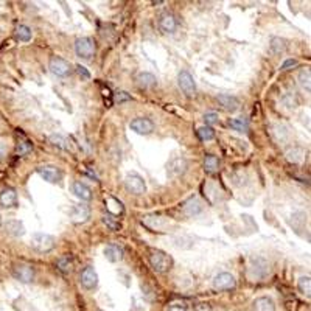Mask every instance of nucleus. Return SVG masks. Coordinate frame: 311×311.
Here are the masks:
<instances>
[{
  "label": "nucleus",
  "mask_w": 311,
  "mask_h": 311,
  "mask_svg": "<svg viewBox=\"0 0 311 311\" xmlns=\"http://www.w3.org/2000/svg\"><path fill=\"white\" fill-rule=\"evenodd\" d=\"M77 72H78V75L83 78V79H90V73L87 72V69L86 67H83V66H77Z\"/></svg>",
  "instance_id": "nucleus-39"
},
{
  "label": "nucleus",
  "mask_w": 311,
  "mask_h": 311,
  "mask_svg": "<svg viewBox=\"0 0 311 311\" xmlns=\"http://www.w3.org/2000/svg\"><path fill=\"white\" fill-rule=\"evenodd\" d=\"M13 276L22 283H31L34 279V269L30 264H16L13 268Z\"/></svg>",
  "instance_id": "nucleus-11"
},
{
  "label": "nucleus",
  "mask_w": 311,
  "mask_h": 311,
  "mask_svg": "<svg viewBox=\"0 0 311 311\" xmlns=\"http://www.w3.org/2000/svg\"><path fill=\"white\" fill-rule=\"evenodd\" d=\"M176 26H178V21H176L175 14H171V13H163V14L160 16V19H159V28H160L163 33H165V34L175 33Z\"/></svg>",
  "instance_id": "nucleus-14"
},
{
  "label": "nucleus",
  "mask_w": 311,
  "mask_h": 311,
  "mask_svg": "<svg viewBox=\"0 0 311 311\" xmlns=\"http://www.w3.org/2000/svg\"><path fill=\"white\" fill-rule=\"evenodd\" d=\"M218 114L216 112H207L206 115H204V122H206V125H208V126H212V125H215V123H218Z\"/></svg>",
  "instance_id": "nucleus-36"
},
{
  "label": "nucleus",
  "mask_w": 311,
  "mask_h": 311,
  "mask_svg": "<svg viewBox=\"0 0 311 311\" xmlns=\"http://www.w3.org/2000/svg\"><path fill=\"white\" fill-rule=\"evenodd\" d=\"M218 103L221 104L224 109H227V111H231V112H235L236 109L240 107L238 98H235V97H232V95H226V94L218 95Z\"/></svg>",
  "instance_id": "nucleus-20"
},
{
  "label": "nucleus",
  "mask_w": 311,
  "mask_h": 311,
  "mask_svg": "<svg viewBox=\"0 0 311 311\" xmlns=\"http://www.w3.org/2000/svg\"><path fill=\"white\" fill-rule=\"evenodd\" d=\"M72 191L75 193L77 198H79L81 201H90L92 199V190H90L84 182L77 181L72 184Z\"/></svg>",
  "instance_id": "nucleus-16"
},
{
  "label": "nucleus",
  "mask_w": 311,
  "mask_h": 311,
  "mask_svg": "<svg viewBox=\"0 0 311 311\" xmlns=\"http://www.w3.org/2000/svg\"><path fill=\"white\" fill-rule=\"evenodd\" d=\"M131 100V95H128L126 92H117L115 95H114V102L115 103H123V102H130Z\"/></svg>",
  "instance_id": "nucleus-37"
},
{
  "label": "nucleus",
  "mask_w": 311,
  "mask_h": 311,
  "mask_svg": "<svg viewBox=\"0 0 311 311\" xmlns=\"http://www.w3.org/2000/svg\"><path fill=\"white\" fill-rule=\"evenodd\" d=\"M50 142L54 145V146H58V148L61 150H69L70 148V142L66 139V137H62L59 134H53L50 135Z\"/></svg>",
  "instance_id": "nucleus-33"
},
{
  "label": "nucleus",
  "mask_w": 311,
  "mask_h": 311,
  "mask_svg": "<svg viewBox=\"0 0 311 311\" xmlns=\"http://www.w3.org/2000/svg\"><path fill=\"white\" fill-rule=\"evenodd\" d=\"M297 288H299V291L302 292V294L310 296V292H311V280H310V277L308 276L300 277L299 282H297Z\"/></svg>",
  "instance_id": "nucleus-35"
},
{
  "label": "nucleus",
  "mask_w": 311,
  "mask_h": 311,
  "mask_svg": "<svg viewBox=\"0 0 311 311\" xmlns=\"http://www.w3.org/2000/svg\"><path fill=\"white\" fill-rule=\"evenodd\" d=\"M187 170V162L182 157H175L168 163V173L171 176H181Z\"/></svg>",
  "instance_id": "nucleus-21"
},
{
  "label": "nucleus",
  "mask_w": 311,
  "mask_h": 311,
  "mask_svg": "<svg viewBox=\"0 0 311 311\" xmlns=\"http://www.w3.org/2000/svg\"><path fill=\"white\" fill-rule=\"evenodd\" d=\"M50 72L56 77H69L72 73V66L70 62L62 59V58H52L50 59Z\"/></svg>",
  "instance_id": "nucleus-6"
},
{
  "label": "nucleus",
  "mask_w": 311,
  "mask_h": 311,
  "mask_svg": "<svg viewBox=\"0 0 311 311\" xmlns=\"http://www.w3.org/2000/svg\"><path fill=\"white\" fill-rule=\"evenodd\" d=\"M219 168V160L218 157H215L213 154H207L204 159V170L207 173H216Z\"/></svg>",
  "instance_id": "nucleus-29"
},
{
  "label": "nucleus",
  "mask_w": 311,
  "mask_h": 311,
  "mask_svg": "<svg viewBox=\"0 0 311 311\" xmlns=\"http://www.w3.org/2000/svg\"><path fill=\"white\" fill-rule=\"evenodd\" d=\"M296 66H297V59L289 58V59H286L285 62L282 64L280 70H282V72H286V70H289V69H292V67H296Z\"/></svg>",
  "instance_id": "nucleus-38"
},
{
  "label": "nucleus",
  "mask_w": 311,
  "mask_h": 311,
  "mask_svg": "<svg viewBox=\"0 0 311 311\" xmlns=\"http://www.w3.org/2000/svg\"><path fill=\"white\" fill-rule=\"evenodd\" d=\"M178 84L181 87V90L187 95H193L196 92V83H195V78L191 75L190 72L187 70H182L179 72L178 75Z\"/></svg>",
  "instance_id": "nucleus-5"
},
{
  "label": "nucleus",
  "mask_w": 311,
  "mask_h": 311,
  "mask_svg": "<svg viewBox=\"0 0 311 311\" xmlns=\"http://www.w3.org/2000/svg\"><path fill=\"white\" fill-rule=\"evenodd\" d=\"M168 311H187V310L179 305H171V307H168Z\"/></svg>",
  "instance_id": "nucleus-40"
},
{
  "label": "nucleus",
  "mask_w": 311,
  "mask_h": 311,
  "mask_svg": "<svg viewBox=\"0 0 311 311\" xmlns=\"http://www.w3.org/2000/svg\"><path fill=\"white\" fill-rule=\"evenodd\" d=\"M229 126L232 128V130L238 131V132H248L249 131V122L248 118H232V120H229Z\"/></svg>",
  "instance_id": "nucleus-25"
},
{
  "label": "nucleus",
  "mask_w": 311,
  "mask_h": 311,
  "mask_svg": "<svg viewBox=\"0 0 311 311\" xmlns=\"http://www.w3.org/2000/svg\"><path fill=\"white\" fill-rule=\"evenodd\" d=\"M254 311H276V304L271 297H259L254 300Z\"/></svg>",
  "instance_id": "nucleus-22"
},
{
  "label": "nucleus",
  "mask_w": 311,
  "mask_h": 311,
  "mask_svg": "<svg viewBox=\"0 0 311 311\" xmlns=\"http://www.w3.org/2000/svg\"><path fill=\"white\" fill-rule=\"evenodd\" d=\"M95 52H97V47H95V41L94 39H90V38H79V39H77V42H75V53L78 54L79 58L89 59V58L94 56Z\"/></svg>",
  "instance_id": "nucleus-4"
},
{
  "label": "nucleus",
  "mask_w": 311,
  "mask_h": 311,
  "mask_svg": "<svg viewBox=\"0 0 311 311\" xmlns=\"http://www.w3.org/2000/svg\"><path fill=\"white\" fill-rule=\"evenodd\" d=\"M201 210H203V203L195 196L185 201L184 206H182V212H184L185 216H196L201 213Z\"/></svg>",
  "instance_id": "nucleus-15"
},
{
  "label": "nucleus",
  "mask_w": 311,
  "mask_h": 311,
  "mask_svg": "<svg viewBox=\"0 0 311 311\" xmlns=\"http://www.w3.org/2000/svg\"><path fill=\"white\" fill-rule=\"evenodd\" d=\"M311 73L308 69H304V70H300L299 73V84L302 89H305L307 92H310V89H311Z\"/></svg>",
  "instance_id": "nucleus-31"
},
{
  "label": "nucleus",
  "mask_w": 311,
  "mask_h": 311,
  "mask_svg": "<svg viewBox=\"0 0 311 311\" xmlns=\"http://www.w3.org/2000/svg\"><path fill=\"white\" fill-rule=\"evenodd\" d=\"M269 47H271V52L274 54H282L283 52L286 50V41L285 39H280V38H272Z\"/></svg>",
  "instance_id": "nucleus-30"
},
{
  "label": "nucleus",
  "mask_w": 311,
  "mask_h": 311,
  "mask_svg": "<svg viewBox=\"0 0 311 311\" xmlns=\"http://www.w3.org/2000/svg\"><path fill=\"white\" fill-rule=\"evenodd\" d=\"M56 266H58V269L62 274H70L72 272V268H73V261L69 257H61L56 261Z\"/></svg>",
  "instance_id": "nucleus-34"
},
{
  "label": "nucleus",
  "mask_w": 311,
  "mask_h": 311,
  "mask_svg": "<svg viewBox=\"0 0 311 311\" xmlns=\"http://www.w3.org/2000/svg\"><path fill=\"white\" fill-rule=\"evenodd\" d=\"M213 288L216 291H231L235 288V277L229 272H221L213 279Z\"/></svg>",
  "instance_id": "nucleus-8"
},
{
  "label": "nucleus",
  "mask_w": 311,
  "mask_h": 311,
  "mask_svg": "<svg viewBox=\"0 0 311 311\" xmlns=\"http://www.w3.org/2000/svg\"><path fill=\"white\" fill-rule=\"evenodd\" d=\"M5 231L6 233H10L13 236H22L25 233V227L21 221H17V219H10V221L5 223Z\"/></svg>",
  "instance_id": "nucleus-23"
},
{
  "label": "nucleus",
  "mask_w": 311,
  "mask_h": 311,
  "mask_svg": "<svg viewBox=\"0 0 311 311\" xmlns=\"http://www.w3.org/2000/svg\"><path fill=\"white\" fill-rule=\"evenodd\" d=\"M104 257L111 263H118L123 260V249L118 244H109L104 249Z\"/></svg>",
  "instance_id": "nucleus-18"
},
{
  "label": "nucleus",
  "mask_w": 311,
  "mask_h": 311,
  "mask_svg": "<svg viewBox=\"0 0 311 311\" xmlns=\"http://www.w3.org/2000/svg\"><path fill=\"white\" fill-rule=\"evenodd\" d=\"M285 156L291 163H302L305 160V151L299 148V146H294V148L288 150Z\"/></svg>",
  "instance_id": "nucleus-24"
},
{
  "label": "nucleus",
  "mask_w": 311,
  "mask_h": 311,
  "mask_svg": "<svg viewBox=\"0 0 311 311\" xmlns=\"http://www.w3.org/2000/svg\"><path fill=\"white\" fill-rule=\"evenodd\" d=\"M125 185L126 190L131 191L132 195H143L146 190L145 181L139 175H128L125 179Z\"/></svg>",
  "instance_id": "nucleus-9"
},
{
  "label": "nucleus",
  "mask_w": 311,
  "mask_h": 311,
  "mask_svg": "<svg viewBox=\"0 0 311 311\" xmlns=\"http://www.w3.org/2000/svg\"><path fill=\"white\" fill-rule=\"evenodd\" d=\"M16 39L21 42H28L31 39V28L26 25H17L16 28Z\"/></svg>",
  "instance_id": "nucleus-27"
},
{
  "label": "nucleus",
  "mask_w": 311,
  "mask_h": 311,
  "mask_svg": "<svg viewBox=\"0 0 311 311\" xmlns=\"http://www.w3.org/2000/svg\"><path fill=\"white\" fill-rule=\"evenodd\" d=\"M70 216H72V221L77 223V224H83L86 223L87 219L90 218V208L84 204H78V206H73L70 210Z\"/></svg>",
  "instance_id": "nucleus-13"
},
{
  "label": "nucleus",
  "mask_w": 311,
  "mask_h": 311,
  "mask_svg": "<svg viewBox=\"0 0 311 311\" xmlns=\"http://www.w3.org/2000/svg\"><path fill=\"white\" fill-rule=\"evenodd\" d=\"M0 206L6 208L17 206V193L14 188H5L2 193H0Z\"/></svg>",
  "instance_id": "nucleus-17"
},
{
  "label": "nucleus",
  "mask_w": 311,
  "mask_h": 311,
  "mask_svg": "<svg viewBox=\"0 0 311 311\" xmlns=\"http://www.w3.org/2000/svg\"><path fill=\"white\" fill-rule=\"evenodd\" d=\"M103 223L111 229V231H114V232H118L122 229V223L118 221V218L117 216H114V215H111V213H104L103 215Z\"/></svg>",
  "instance_id": "nucleus-28"
},
{
  "label": "nucleus",
  "mask_w": 311,
  "mask_h": 311,
  "mask_svg": "<svg viewBox=\"0 0 311 311\" xmlns=\"http://www.w3.org/2000/svg\"><path fill=\"white\" fill-rule=\"evenodd\" d=\"M137 81V86L142 87V89H151L154 87L156 84H157V79H156V77L153 75V73H148V72H142L137 75L135 78Z\"/></svg>",
  "instance_id": "nucleus-19"
},
{
  "label": "nucleus",
  "mask_w": 311,
  "mask_h": 311,
  "mask_svg": "<svg viewBox=\"0 0 311 311\" xmlns=\"http://www.w3.org/2000/svg\"><path fill=\"white\" fill-rule=\"evenodd\" d=\"M269 271H271V268H269V263L266 260L264 259H254L251 261L248 274L252 280H261L268 276Z\"/></svg>",
  "instance_id": "nucleus-3"
},
{
  "label": "nucleus",
  "mask_w": 311,
  "mask_h": 311,
  "mask_svg": "<svg viewBox=\"0 0 311 311\" xmlns=\"http://www.w3.org/2000/svg\"><path fill=\"white\" fill-rule=\"evenodd\" d=\"M198 137L203 142H208L215 137V130L212 126H201L198 130Z\"/></svg>",
  "instance_id": "nucleus-32"
},
{
  "label": "nucleus",
  "mask_w": 311,
  "mask_h": 311,
  "mask_svg": "<svg viewBox=\"0 0 311 311\" xmlns=\"http://www.w3.org/2000/svg\"><path fill=\"white\" fill-rule=\"evenodd\" d=\"M79 282L86 289H94L98 285V276L92 266H86L79 274Z\"/></svg>",
  "instance_id": "nucleus-10"
},
{
  "label": "nucleus",
  "mask_w": 311,
  "mask_h": 311,
  "mask_svg": "<svg viewBox=\"0 0 311 311\" xmlns=\"http://www.w3.org/2000/svg\"><path fill=\"white\" fill-rule=\"evenodd\" d=\"M150 263L156 272H168L173 266V260L170 255L159 249H153L150 252Z\"/></svg>",
  "instance_id": "nucleus-1"
},
{
  "label": "nucleus",
  "mask_w": 311,
  "mask_h": 311,
  "mask_svg": "<svg viewBox=\"0 0 311 311\" xmlns=\"http://www.w3.org/2000/svg\"><path fill=\"white\" fill-rule=\"evenodd\" d=\"M36 171L39 173L41 178H44L47 182H50V184H56V182H59L62 179L61 170L54 165H41L36 168Z\"/></svg>",
  "instance_id": "nucleus-7"
},
{
  "label": "nucleus",
  "mask_w": 311,
  "mask_h": 311,
  "mask_svg": "<svg viewBox=\"0 0 311 311\" xmlns=\"http://www.w3.org/2000/svg\"><path fill=\"white\" fill-rule=\"evenodd\" d=\"M131 130L135 131L137 134H151L154 130V123L150 120V118H145V117H139V118H134L131 122Z\"/></svg>",
  "instance_id": "nucleus-12"
},
{
  "label": "nucleus",
  "mask_w": 311,
  "mask_h": 311,
  "mask_svg": "<svg viewBox=\"0 0 311 311\" xmlns=\"http://www.w3.org/2000/svg\"><path fill=\"white\" fill-rule=\"evenodd\" d=\"M54 246H56V240H54V236H52L49 233L38 232L31 236V248L41 254L50 252Z\"/></svg>",
  "instance_id": "nucleus-2"
},
{
  "label": "nucleus",
  "mask_w": 311,
  "mask_h": 311,
  "mask_svg": "<svg viewBox=\"0 0 311 311\" xmlns=\"http://www.w3.org/2000/svg\"><path fill=\"white\" fill-rule=\"evenodd\" d=\"M31 150H33V143L26 139V137H21V139L17 140V145H16L17 156H26L28 153H31Z\"/></svg>",
  "instance_id": "nucleus-26"
}]
</instances>
